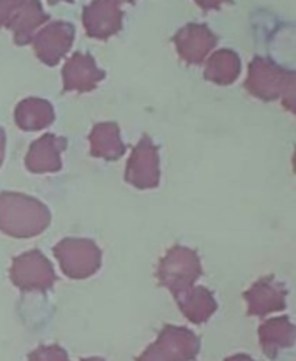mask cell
Segmentation results:
<instances>
[{
  "instance_id": "obj_25",
  "label": "cell",
  "mask_w": 296,
  "mask_h": 361,
  "mask_svg": "<svg viewBox=\"0 0 296 361\" xmlns=\"http://www.w3.org/2000/svg\"><path fill=\"white\" fill-rule=\"evenodd\" d=\"M49 4H56V2H70V0H48Z\"/></svg>"
},
{
  "instance_id": "obj_12",
  "label": "cell",
  "mask_w": 296,
  "mask_h": 361,
  "mask_svg": "<svg viewBox=\"0 0 296 361\" xmlns=\"http://www.w3.org/2000/svg\"><path fill=\"white\" fill-rule=\"evenodd\" d=\"M122 18L116 0H94L83 11V27L90 37L104 41L122 28Z\"/></svg>"
},
{
  "instance_id": "obj_15",
  "label": "cell",
  "mask_w": 296,
  "mask_h": 361,
  "mask_svg": "<svg viewBox=\"0 0 296 361\" xmlns=\"http://www.w3.org/2000/svg\"><path fill=\"white\" fill-rule=\"evenodd\" d=\"M261 349L268 358L275 360L282 349L295 344V326L289 317H273L259 326Z\"/></svg>"
},
{
  "instance_id": "obj_8",
  "label": "cell",
  "mask_w": 296,
  "mask_h": 361,
  "mask_svg": "<svg viewBox=\"0 0 296 361\" xmlns=\"http://www.w3.org/2000/svg\"><path fill=\"white\" fill-rule=\"evenodd\" d=\"M74 41V27L66 21H53L32 37L37 59L53 67L67 55Z\"/></svg>"
},
{
  "instance_id": "obj_11",
  "label": "cell",
  "mask_w": 296,
  "mask_h": 361,
  "mask_svg": "<svg viewBox=\"0 0 296 361\" xmlns=\"http://www.w3.org/2000/svg\"><path fill=\"white\" fill-rule=\"evenodd\" d=\"M285 296H288V291L280 282L275 281L273 277H263L247 289L243 298L247 302L249 316L263 317L271 312L284 310Z\"/></svg>"
},
{
  "instance_id": "obj_2",
  "label": "cell",
  "mask_w": 296,
  "mask_h": 361,
  "mask_svg": "<svg viewBox=\"0 0 296 361\" xmlns=\"http://www.w3.org/2000/svg\"><path fill=\"white\" fill-rule=\"evenodd\" d=\"M245 88L261 101L282 99L288 111H295V73L273 60L256 56L249 66Z\"/></svg>"
},
{
  "instance_id": "obj_18",
  "label": "cell",
  "mask_w": 296,
  "mask_h": 361,
  "mask_svg": "<svg viewBox=\"0 0 296 361\" xmlns=\"http://www.w3.org/2000/svg\"><path fill=\"white\" fill-rule=\"evenodd\" d=\"M46 20H48V16H46V13L42 11L41 4H39L37 0H27V2L16 11V14L11 18L7 27L13 32L14 42L23 46L32 42L35 30H37L42 23H46Z\"/></svg>"
},
{
  "instance_id": "obj_4",
  "label": "cell",
  "mask_w": 296,
  "mask_h": 361,
  "mask_svg": "<svg viewBox=\"0 0 296 361\" xmlns=\"http://www.w3.org/2000/svg\"><path fill=\"white\" fill-rule=\"evenodd\" d=\"M53 252L63 274L74 281L92 277L101 268V249L92 240L66 238L56 243Z\"/></svg>"
},
{
  "instance_id": "obj_13",
  "label": "cell",
  "mask_w": 296,
  "mask_h": 361,
  "mask_svg": "<svg viewBox=\"0 0 296 361\" xmlns=\"http://www.w3.org/2000/svg\"><path fill=\"white\" fill-rule=\"evenodd\" d=\"M66 137L55 136V134H44L35 140L28 148L25 157V166L32 173H55L62 168V152L66 150Z\"/></svg>"
},
{
  "instance_id": "obj_10",
  "label": "cell",
  "mask_w": 296,
  "mask_h": 361,
  "mask_svg": "<svg viewBox=\"0 0 296 361\" xmlns=\"http://www.w3.org/2000/svg\"><path fill=\"white\" fill-rule=\"evenodd\" d=\"M104 71L88 53H74L62 69L63 92H92L104 80Z\"/></svg>"
},
{
  "instance_id": "obj_1",
  "label": "cell",
  "mask_w": 296,
  "mask_h": 361,
  "mask_svg": "<svg viewBox=\"0 0 296 361\" xmlns=\"http://www.w3.org/2000/svg\"><path fill=\"white\" fill-rule=\"evenodd\" d=\"M51 222L48 207L20 192L0 194V231L13 238L41 235Z\"/></svg>"
},
{
  "instance_id": "obj_19",
  "label": "cell",
  "mask_w": 296,
  "mask_h": 361,
  "mask_svg": "<svg viewBox=\"0 0 296 361\" xmlns=\"http://www.w3.org/2000/svg\"><path fill=\"white\" fill-rule=\"evenodd\" d=\"M242 71L240 56L233 49H218L206 60L204 78L215 85H231Z\"/></svg>"
},
{
  "instance_id": "obj_24",
  "label": "cell",
  "mask_w": 296,
  "mask_h": 361,
  "mask_svg": "<svg viewBox=\"0 0 296 361\" xmlns=\"http://www.w3.org/2000/svg\"><path fill=\"white\" fill-rule=\"evenodd\" d=\"M224 361H256V360H252L247 355H235V356H229V358H226Z\"/></svg>"
},
{
  "instance_id": "obj_21",
  "label": "cell",
  "mask_w": 296,
  "mask_h": 361,
  "mask_svg": "<svg viewBox=\"0 0 296 361\" xmlns=\"http://www.w3.org/2000/svg\"><path fill=\"white\" fill-rule=\"evenodd\" d=\"M27 0H0V27H7L11 21V18L16 14V11L20 9Z\"/></svg>"
},
{
  "instance_id": "obj_22",
  "label": "cell",
  "mask_w": 296,
  "mask_h": 361,
  "mask_svg": "<svg viewBox=\"0 0 296 361\" xmlns=\"http://www.w3.org/2000/svg\"><path fill=\"white\" fill-rule=\"evenodd\" d=\"M194 2H196L199 7H203V9L211 11V9H218V7H221L224 2H228V0H194Z\"/></svg>"
},
{
  "instance_id": "obj_27",
  "label": "cell",
  "mask_w": 296,
  "mask_h": 361,
  "mask_svg": "<svg viewBox=\"0 0 296 361\" xmlns=\"http://www.w3.org/2000/svg\"><path fill=\"white\" fill-rule=\"evenodd\" d=\"M120 2H134V0H120Z\"/></svg>"
},
{
  "instance_id": "obj_14",
  "label": "cell",
  "mask_w": 296,
  "mask_h": 361,
  "mask_svg": "<svg viewBox=\"0 0 296 361\" xmlns=\"http://www.w3.org/2000/svg\"><path fill=\"white\" fill-rule=\"evenodd\" d=\"M175 300L178 303L180 312L194 324L206 323L217 310V302H215L214 295L203 286H192L187 291L175 296Z\"/></svg>"
},
{
  "instance_id": "obj_6",
  "label": "cell",
  "mask_w": 296,
  "mask_h": 361,
  "mask_svg": "<svg viewBox=\"0 0 296 361\" xmlns=\"http://www.w3.org/2000/svg\"><path fill=\"white\" fill-rule=\"evenodd\" d=\"M9 277L18 289L27 293L49 291L56 281L51 263L39 250H28V252L14 257Z\"/></svg>"
},
{
  "instance_id": "obj_3",
  "label": "cell",
  "mask_w": 296,
  "mask_h": 361,
  "mask_svg": "<svg viewBox=\"0 0 296 361\" xmlns=\"http://www.w3.org/2000/svg\"><path fill=\"white\" fill-rule=\"evenodd\" d=\"M201 261L196 250L183 245H175L162 256L157 267V279L162 288L173 296L192 288L201 277Z\"/></svg>"
},
{
  "instance_id": "obj_16",
  "label": "cell",
  "mask_w": 296,
  "mask_h": 361,
  "mask_svg": "<svg viewBox=\"0 0 296 361\" xmlns=\"http://www.w3.org/2000/svg\"><path fill=\"white\" fill-rule=\"evenodd\" d=\"M88 137H90L92 157L118 161L125 154V145L120 137V129L115 122L97 123Z\"/></svg>"
},
{
  "instance_id": "obj_26",
  "label": "cell",
  "mask_w": 296,
  "mask_h": 361,
  "mask_svg": "<svg viewBox=\"0 0 296 361\" xmlns=\"http://www.w3.org/2000/svg\"><path fill=\"white\" fill-rule=\"evenodd\" d=\"M81 361H104L102 358H85V360H81Z\"/></svg>"
},
{
  "instance_id": "obj_23",
  "label": "cell",
  "mask_w": 296,
  "mask_h": 361,
  "mask_svg": "<svg viewBox=\"0 0 296 361\" xmlns=\"http://www.w3.org/2000/svg\"><path fill=\"white\" fill-rule=\"evenodd\" d=\"M4 155H6V133L4 129L0 127V166L4 162Z\"/></svg>"
},
{
  "instance_id": "obj_7",
  "label": "cell",
  "mask_w": 296,
  "mask_h": 361,
  "mask_svg": "<svg viewBox=\"0 0 296 361\" xmlns=\"http://www.w3.org/2000/svg\"><path fill=\"white\" fill-rule=\"evenodd\" d=\"M161 180L159 150L148 136L141 137L134 147L125 168V182L141 190L155 189Z\"/></svg>"
},
{
  "instance_id": "obj_5",
  "label": "cell",
  "mask_w": 296,
  "mask_h": 361,
  "mask_svg": "<svg viewBox=\"0 0 296 361\" xmlns=\"http://www.w3.org/2000/svg\"><path fill=\"white\" fill-rule=\"evenodd\" d=\"M199 353V338L182 326H164L157 341L136 361H192Z\"/></svg>"
},
{
  "instance_id": "obj_17",
  "label": "cell",
  "mask_w": 296,
  "mask_h": 361,
  "mask_svg": "<svg viewBox=\"0 0 296 361\" xmlns=\"http://www.w3.org/2000/svg\"><path fill=\"white\" fill-rule=\"evenodd\" d=\"M53 120H55V109L44 99H23L14 109V122L21 130H27V133L44 129L51 126Z\"/></svg>"
},
{
  "instance_id": "obj_9",
  "label": "cell",
  "mask_w": 296,
  "mask_h": 361,
  "mask_svg": "<svg viewBox=\"0 0 296 361\" xmlns=\"http://www.w3.org/2000/svg\"><path fill=\"white\" fill-rule=\"evenodd\" d=\"M178 56L189 66H199L206 60L211 49L217 44V37L206 25L189 23L178 30L173 37Z\"/></svg>"
},
{
  "instance_id": "obj_20",
  "label": "cell",
  "mask_w": 296,
  "mask_h": 361,
  "mask_svg": "<svg viewBox=\"0 0 296 361\" xmlns=\"http://www.w3.org/2000/svg\"><path fill=\"white\" fill-rule=\"evenodd\" d=\"M27 361H69V356L60 345H41L28 355Z\"/></svg>"
}]
</instances>
